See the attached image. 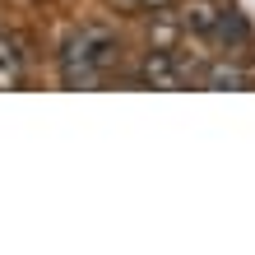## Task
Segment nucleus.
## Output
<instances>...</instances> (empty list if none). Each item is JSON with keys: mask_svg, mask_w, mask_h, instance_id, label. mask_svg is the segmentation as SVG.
Here are the masks:
<instances>
[{"mask_svg": "<svg viewBox=\"0 0 255 255\" xmlns=\"http://www.w3.org/2000/svg\"><path fill=\"white\" fill-rule=\"evenodd\" d=\"M116 61H121V37L107 23H84L61 47V79L70 88H88V84L107 79L116 70Z\"/></svg>", "mask_w": 255, "mask_h": 255, "instance_id": "1", "label": "nucleus"}, {"mask_svg": "<svg viewBox=\"0 0 255 255\" xmlns=\"http://www.w3.org/2000/svg\"><path fill=\"white\" fill-rule=\"evenodd\" d=\"M209 47L223 51V56H237V61L251 56V47H255V33H251L246 14L237 9V5H228V0H223V14H218L214 33H209Z\"/></svg>", "mask_w": 255, "mask_h": 255, "instance_id": "2", "label": "nucleus"}, {"mask_svg": "<svg viewBox=\"0 0 255 255\" xmlns=\"http://www.w3.org/2000/svg\"><path fill=\"white\" fill-rule=\"evenodd\" d=\"M134 84L139 88H181L186 74H181V61H176V51H158L148 47L139 56V65H134Z\"/></svg>", "mask_w": 255, "mask_h": 255, "instance_id": "3", "label": "nucleus"}, {"mask_svg": "<svg viewBox=\"0 0 255 255\" xmlns=\"http://www.w3.org/2000/svg\"><path fill=\"white\" fill-rule=\"evenodd\" d=\"M200 88H251L255 84V74L237 61V56H218V61H209V65H200Z\"/></svg>", "mask_w": 255, "mask_h": 255, "instance_id": "4", "label": "nucleus"}, {"mask_svg": "<svg viewBox=\"0 0 255 255\" xmlns=\"http://www.w3.org/2000/svg\"><path fill=\"white\" fill-rule=\"evenodd\" d=\"M172 9H176V19H181L186 37L209 42V33H214V23H218V14H223V0H181V5H172Z\"/></svg>", "mask_w": 255, "mask_h": 255, "instance_id": "5", "label": "nucleus"}, {"mask_svg": "<svg viewBox=\"0 0 255 255\" xmlns=\"http://www.w3.org/2000/svg\"><path fill=\"white\" fill-rule=\"evenodd\" d=\"M28 74V51L14 33H0V88H19Z\"/></svg>", "mask_w": 255, "mask_h": 255, "instance_id": "6", "label": "nucleus"}, {"mask_svg": "<svg viewBox=\"0 0 255 255\" xmlns=\"http://www.w3.org/2000/svg\"><path fill=\"white\" fill-rule=\"evenodd\" d=\"M186 37V28L176 14L167 9H153V19H148V47H158V51H176V42Z\"/></svg>", "mask_w": 255, "mask_h": 255, "instance_id": "7", "label": "nucleus"}, {"mask_svg": "<svg viewBox=\"0 0 255 255\" xmlns=\"http://www.w3.org/2000/svg\"><path fill=\"white\" fill-rule=\"evenodd\" d=\"M112 5H116V9H126V14H139V9H144L139 0H112Z\"/></svg>", "mask_w": 255, "mask_h": 255, "instance_id": "8", "label": "nucleus"}, {"mask_svg": "<svg viewBox=\"0 0 255 255\" xmlns=\"http://www.w3.org/2000/svg\"><path fill=\"white\" fill-rule=\"evenodd\" d=\"M139 5H144V9H172L176 0H139Z\"/></svg>", "mask_w": 255, "mask_h": 255, "instance_id": "9", "label": "nucleus"}]
</instances>
